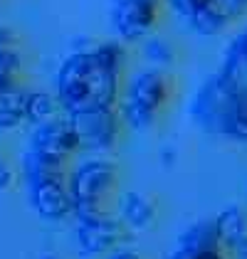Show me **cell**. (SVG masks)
I'll list each match as a JSON object with an SVG mask.
<instances>
[{"label": "cell", "mask_w": 247, "mask_h": 259, "mask_svg": "<svg viewBox=\"0 0 247 259\" xmlns=\"http://www.w3.org/2000/svg\"><path fill=\"white\" fill-rule=\"evenodd\" d=\"M166 5L200 37H215L232 25L218 10L215 0H166Z\"/></svg>", "instance_id": "obj_10"}, {"label": "cell", "mask_w": 247, "mask_h": 259, "mask_svg": "<svg viewBox=\"0 0 247 259\" xmlns=\"http://www.w3.org/2000/svg\"><path fill=\"white\" fill-rule=\"evenodd\" d=\"M25 69V45L20 35L0 22V79L18 81V74Z\"/></svg>", "instance_id": "obj_13"}, {"label": "cell", "mask_w": 247, "mask_h": 259, "mask_svg": "<svg viewBox=\"0 0 247 259\" xmlns=\"http://www.w3.org/2000/svg\"><path fill=\"white\" fill-rule=\"evenodd\" d=\"M166 0H124L111 5L109 20L114 32L126 42L146 40L161 22Z\"/></svg>", "instance_id": "obj_6"}, {"label": "cell", "mask_w": 247, "mask_h": 259, "mask_svg": "<svg viewBox=\"0 0 247 259\" xmlns=\"http://www.w3.org/2000/svg\"><path fill=\"white\" fill-rule=\"evenodd\" d=\"M79 148L84 151H114L121 141L124 119L116 109H99V111H87L69 116Z\"/></svg>", "instance_id": "obj_7"}, {"label": "cell", "mask_w": 247, "mask_h": 259, "mask_svg": "<svg viewBox=\"0 0 247 259\" xmlns=\"http://www.w3.org/2000/svg\"><path fill=\"white\" fill-rule=\"evenodd\" d=\"M77 247L84 257H97L119 249L126 242V225L121 218L104 215L94 220H77Z\"/></svg>", "instance_id": "obj_9"}, {"label": "cell", "mask_w": 247, "mask_h": 259, "mask_svg": "<svg viewBox=\"0 0 247 259\" xmlns=\"http://www.w3.org/2000/svg\"><path fill=\"white\" fill-rule=\"evenodd\" d=\"M220 244L232 257L247 259V210L240 205H227L213 218Z\"/></svg>", "instance_id": "obj_11"}, {"label": "cell", "mask_w": 247, "mask_h": 259, "mask_svg": "<svg viewBox=\"0 0 247 259\" xmlns=\"http://www.w3.org/2000/svg\"><path fill=\"white\" fill-rule=\"evenodd\" d=\"M116 3H124V0H111V5H116Z\"/></svg>", "instance_id": "obj_24"}, {"label": "cell", "mask_w": 247, "mask_h": 259, "mask_svg": "<svg viewBox=\"0 0 247 259\" xmlns=\"http://www.w3.org/2000/svg\"><path fill=\"white\" fill-rule=\"evenodd\" d=\"M106 259H144V257L136 254V252H131V249H116V252H111Z\"/></svg>", "instance_id": "obj_21"}, {"label": "cell", "mask_w": 247, "mask_h": 259, "mask_svg": "<svg viewBox=\"0 0 247 259\" xmlns=\"http://www.w3.org/2000/svg\"><path fill=\"white\" fill-rule=\"evenodd\" d=\"M121 89V72L111 69L97 50H79L60 64L57 101L67 116L116 109Z\"/></svg>", "instance_id": "obj_1"}, {"label": "cell", "mask_w": 247, "mask_h": 259, "mask_svg": "<svg viewBox=\"0 0 247 259\" xmlns=\"http://www.w3.org/2000/svg\"><path fill=\"white\" fill-rule=\"evenodd\" d=\"M168 259H232L225 247H178Z\"/></svg>", "instance_id": "obj_18"}, {"label": "cell", "mask_w": 247, "mask_h": 259, "mask_svg": "<svg viewBox=\"0 0 247 259\" xmlns=\"http://www.w3.org/2000/svg\"><path fill=\"white\" fill-rule=\"evenodd\" d=\"M178 247H223L215 222L213 220H200L193 222L188 230H183V235L178 237Z\"/></svg>", "instance_id": "obj_15"}, {"label": "cell", "mask_w": 247, "mask_h": 259, "mask_svg": "<svg viewBox=\"0 0 247 259\" xmlns=\"http://www.w3.org/2000/svg\"><path fill=\"white\" fill-rule=\"evenodd\" d=\"M42 259H60V257H55V254H47V257H42Z\"/></svg>", "instance_id": "obj_23"}, {"label": "cell", "mask_w": 247, "mask_h": 259, "mask_svg": "<svg viewBox=\"0 0 247 259\" xmlns=\"http://www.w3.org/2000/svg\"><path fill=\"white\" fill-rule=\"evenodd\" d=\"M161 160H163L166 168H171V165L176 163V148H163V153H161Z\"/></svg>", "instance_id": "obj_22"}, {"label": "cell", "mask_w": 247, "mask_h": 259, "mask_svg": "<svg viewBox=\"0 0 247 259\" xmlns=\"http://www.w3.org/2000/svg\"><path fill=\"white\" fill-rule=\"evenodd\" d=\"M27 94L30 89H22L20 84L0 87V131H13L27 123Z\"/></svg>", "instance_id": "obj_14"}, {"label": "cell", "mask_w": 247, "mask_h": 259, "mask_svg": "<svg viewBox=\"0 0 247 259\" xmlns=\"http://www.w3.org/2000/svg\"><path fill=\"white\" fill-rule=\"evenodd\" d=\"M22 176L27 183V200L42 220L62 222L67 218H74L67 163L42 158L27 151L22 156Z\"/></svg>", "instance_id": "obj_2"}, {"label": "cell", "mask_w": 247, "mask_h": 259, "mask_svg": "<svg viewBox=\"0 0 247 259\" xmlns=\"http://www.w3.org/2000/svg\"><path fill=\"white\" fill-rule=\"evenodd\" d=\"M30 151L42 156V158L67 163L79 151V139H77V131H74L69 116L67 119L55 116V119L35 126L32 139H30Z\"/></svg>", "instance_id": "obj_8"}, {"label": "cell", "mask_w": 247, "mask_h": 259, "mask_svg": "<svg viewBox=\"0 0 247 259\" xmlns=\"http://www.w3.org/2000/svg\"><path fill=\"white\" fill-rule=\"evenodd\" d=\"M13 185H15V170L3 160L0 163V193H8Z\"/></svg>", "instance_id": "obj_20"}, {"label": "cell", "mask_w": 247, "mask_h": 259, "mask_svg": "<svg viewBox=\"0 0 247 259\" xmlns=\"http://www.w3.org/2000/svg\"><path fill=\"white\" fill-rule=\"evenodd\" d=\"M144 42V57L153 67H158V69H168V67H173L176 64V47L171 45V42L166 40V37H158V35H148Z\"/></svg>", "instance_id": "obj_17"}, {"label": "cell", "mask_w": 247, "mask_h": 259, "mask_svg": "<svg viewBox=\"0 0 247 259\" xmlns=\"http://www.w3.org/2000/svg\"><path fill=\"white\" fill-rule=\"evenodd\" d=\"M173 79L166 69L151 67L134 74L121 99V119L134 131H148L156 126L158 116L171 104Z\"/></svg>", "instance_id": "obj_3"}, {"label": "cell", "mask_w": 247, "mask_h": 259, "mask_svg": "<svg viewBox=\"0 0 247 259\" xmlns=\"http://www.w3.org/2000/svg\"><path fill=\"white\" fill-rule=\"evenodd\" d=\"M156 215H158L156 202L148 195L139 193V190L121 193V198H119V218H121V222L126 227H131V230H148L156 222Z\"/></svg>", "instance_id": "obj_12"}, {"label": "cell", "mask_w": 247, "mask_h": 259, "mask_svg": "<svg viewBox=\"0 0 247 259\" xmlns=\"http://www.w3.org/2000/svg\"><path fill=\"white\" fill-rule=\"evenodd\" d=\"M215 5L230 22H235L247 13V0H215Z\"/></svg>", "instance_id": "obj_19"}, {"label": "cell", "mask_w": 247, "mask_h": 259, "mask_svg": "<svg viewBox=\"0 0 247 259\" xmlns=\"http://www.w3.org/2000/svg\"><path fill=\"white\" fill-rule=\"evenodd\" d=\"M230 109V141H247V27L227 45L220 69L213 74Z\"/></svg>", "instance_id": "obj_5"}, {"label": "cell", "mask_w": 247, "mask_h": 259, "mask_svg": "<svg viewBox=\"0 0 247 259\" xmlns=\"http://www.w3.org/2000/svg\"><path fill=\"white\" fill-rule=\"evenodd\" d=\"M3 160H5V158H3V151H0V163H3Z\"/></svg>", "instance_id": "obj_25"}, {"label": "cell", "mask_w": 247, "mask_h": 259, "mask_svg": "<svg viewBox=\"0 0 247 259\" xmlns=\"http://www.w3.org/2000/svg\"><path fill=\"white\" fill-rule=\"evenodd\" d=\"M119 173L111 160L89 158L79 163L74 170H69V193L74 202V218L94 220L111 215L109 200L116 190Z\"/></svg>", "instance_id": "obj_4"}, {"label": "cell", "mask_w": 247, "mask_h": 259, "mask_svg": "<svg viewBox=\"0 0 247 259\" xmlns=\"http://www.w3.org/2000/svg\"><path fill=\"white\" fill-rule=\"evenodd\" d=\"M57 106H60L57 97H52L47 92H30L27 94V116L25 119H27V123H32V126H40L45 121L55 119Z\"/></svg>", "instance_id": "obj_16"}]
</instances>
